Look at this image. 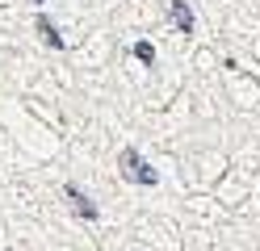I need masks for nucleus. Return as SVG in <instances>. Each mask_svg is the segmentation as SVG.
<instances>
[{
    "instance_id": "4",
    "label": "nucleus",
    "mask_w": 260,
    "mask_h": 251,
    "mask_svg": "<svg viewBox=\"0 0 260 251\" xmlns=\"http://www.w3.org/2000/svg\"><path fill=\"white\" fill-rule=\"evenodd\" d=\"M38 33H42V42L51 46V50H63V38H59V29H55L51 17H38Z\"/></svg>"
},
{
    "instance_id": "5",
    "label": "nucleus",
    "mask_w": 260,
    "mask_h": 251,
    "mask_svg": "<svg viewBox=\"0 0 260 251\" xmlns=\"http://www.w3.org/2000/svg\"><path fill=\"white\" fill-rule=\"evenodd\" d=\"M135 59L139 63H155V46L151 42H135Z\"/></svg>"
},
{
    "instance_id": "1",
    "label": "nucleus",
    "mask_w": 260,
    "mask_h": 251,
    "mask_svg": "<svg viewBox=\"0 0 260 251\" xmlns=\"http://www.w3.org/2000/svg\"><path fill=\"white\" fill-rule=\"evenodd\" d=\"M118 163H122V176H126V180H135V184H155V180H159V176H155V167L143 159L135 147H126L122 155H118Z\"/></svg>"
},
{
    "instance_id": "2",
    "label": "nucleus",
    "mask_w": 260,
    "mask_h": 251,
    "mask_svg": "<svg viewBox=\"0 0 260 251\" xmlns=\"http://www.w3.org/2000/svg\"><path fill=\"white\" fill-rule=\"evenodd\" d=\"M63 193H68V201L76 205V213L84 218V222H96V218H101V209L92 205V197H88L84 189H80V184H68V189H63Z\"/></svg>"
},
{
    "instance_id": "3",
    "label": "nucleus",
    "mask_w": 260,
    "mask_h": 251,
    "mask_svg": "<svg viewBox=\"0 0 260 251\" xmlns=\"http://www.w3.org/2000/svg\"><path fill=\"white\" fill-rule=\"evenodd\" d=\"M172 21L181 33H193V9L185 5V0H172Z\"/></svg>"
}]
</instances>
